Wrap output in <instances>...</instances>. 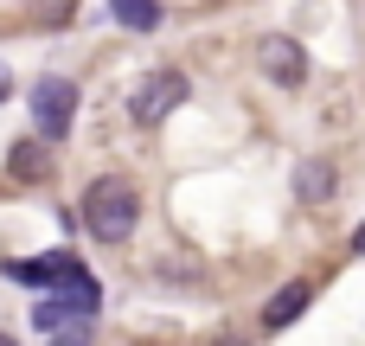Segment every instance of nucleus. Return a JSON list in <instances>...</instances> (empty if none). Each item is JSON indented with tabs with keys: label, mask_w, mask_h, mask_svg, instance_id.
Listing matches in <instances>:
<instances>
[{
	"label": "nucleus",
	"mask_w": 365,
	"mask_h": 346,
	"mask_svg": "<svg viewBox=\"0 0 365 346\" xmlns=\"http://www.w3.org/2000/svg\"><path fill=\"white\" fill-rule=\"evenodd\" d=\"M314 308V283L308 276H295V283H282L269 302H263V334H282V327H295L302 315Z\"/></svg>",
	"instance_id": "nucleus-6"
},
{
	"label": "nucleus",
	"mask_w": 365,
	"mask_h": 346,
	"mask_svg": "<svg viewBox=\"0 0 365 346\" xmlns=\"http://www.w3.org/2000/svg\"><path fill=\"white\" fill-rule=\"evenodd\" d=\"M6 96H13V71L0 64V103H6Z\"/></svg>",
	"instance_id": "nucleus-10"
},
{
	"label": "nucleus",
	"mask_w": 365,
	"mask_h": 346,
	"mask_svg": "<svg viewBox=\"0 0 365 346\" xmlns=\"http://www.w3.org/2000/svg\"><path fill=\"white\" fill-rule=\"evenodd\" d=\"M186 96H192L186 71H148V77L135 83V96H128V116H135L141 128H154V122H167Z\"/></svg>",
	"instance_id": "nucleus-4"
},
{
	"label": "nucleus",
	"mask_w": 365,
	"mask_h": 346,
	"mask_svg": "<svg viewBox=\"0 0 365 346\" xmlns=\"http://www.w3.org/2000/svg\"><path fill=\"white\" fill-rule=\"evenodd\" d=\"M77 218H83V231H90L96 244H128L135 225H141V193H135V180H128V173H96V180L83 186V199H77Z\"/></svg>",
	"instance_id": "nucleus-1"
},
{
	"label": "nucleus",
	"mask_w": 365,
	"mask_h": 346,
	"mask_svg": "<svg viewBox=\"0 0 365 346\" xmlns=\"http://www.w3.org/2000/svg\"><path fill=\"white\" fill-rule=\"evenodd\" d=\"M6 276L13 283H26V289H45V295H71V302H83L90 315L103 308V283L83 270V257H71V250H51L45 263H6Z\"/></svg>",
	"instance_id": "nucleus-2"
},
{
	"label": "nucleus",
	"mask_w": 365,
	"mask_h": 346,
	"mask_svg": "<svg viewBox=\"0 0 365 346\" xmlns=\"http://www.w3.org/2000/svg\"><path fill=\"white\" fill-rule=\"evenodd\" d=\"M0 346H19V340H13V334H0Z\"/></svg>",
	"instance_id": "nucleus-12"
},
{
	"label": "nucleus",
	"mask_w": 365,
	"mask_h": 346,
	"mask_svg": "<svg viewBox=\"0 0 365 346\" xmlns=\"http://www.w3.org/2000/svg\"><path fill=\"white\" fill-rule=\"evenodd\" d=\"M334 186H340V173H334V161H327V154H314V161H302V167H295V193H302V205H327V199H334Z\"/></svg>",
	"instance_id": "nucleus-7"
},
{
	"label": "nucleus",
	"mask_w": 365,
	"mask_h": 346,
	"mask_svg": "<svg viewBox=\"0 0 365 346\" xmlns=\"http://www.w3.org/2000/svg\"><path fill=\"white\" fill-rule=\"evenodd\" d=\"M32 128H38V141H64L77 128V83L71 77H38L32 83Z\"/></svg>",
	"instance_id": "nucleus-3"
},
{
	"label": "nucleus",
	"mask_w": 365,
	"mask_h": 346,
	"mask_svg": "<svg viewBox=\"0 0 365 346\" xmlns=\"http://www.w3.org/2000/svg\"><path fill=\"white\" fill-rule=\"evenodd\" d=\"M353 257H365V225H359V231H353Z\"/></svg>",
	"instance_id": "nucleus-11"
},
{
	"label": "nucleus",
	"mask_w": 365,
	"mask_h": 346,
	"mask_svg": "<svg viewBox=\"0 0 365 346\" xmlns=\"http://www.w3.org/2000/svg\"><path fill=\"white\" fill-rule=\"evenodd\" d=\"M257 71H263L276 90H302V83H308V51H302V39L263 32V39H257Z\"/></svg>",
	"instance_id": "nucleus-5"
},
{
	"label": "nucleus",
	"mask_w": 365,
	"mask_h": 346,
	"mask_svg": "<svg viewBox=\"0 0 365 346\" xmlns=\"http://www.w3.org/2000/svg\"><path fill=\"white\" fill-rule=\"evenodd\" d=\"M109 19H115L122 32H154V26L167 19V6H160V0H109Z\"/></svg>",
	"instance_id": "nucleus-8"
},
{
	"label": "nucleus",
	"mask_w": 365,
	"mask_h": 346,
	"mask_svg": "<svg viewBox=\"0 0 365 346\" xmlns=\"http://www.w3.org/2000/svg\"><path fill=\"white\" fill-rule=\"evenodd\" d=\"M6 173H13V180H45V173H51L45 141H38V135H32V141H13V148H6Z\"/></svg>",
	"instance_id": "nucleus-9"
}]
</instances>
